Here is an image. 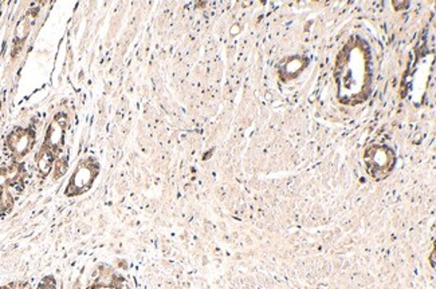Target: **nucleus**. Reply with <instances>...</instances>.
Here are the masks:
<instances>
[{"instance_id":"obj_1","label":"nucleus","mask_w":436,"mask_h":289,"mask_svg":"<svg viewBox=\"0 0 436 289\" xmlns=\"http://www.w3.org/2000/svg\"><path fill=\"white\" fill-rule=\"evenodd\" d=\"M365 168L368 174L375 180H382L390 176L395 168V153L387 146H373L364 154Z\"/></svg>"},{"instance_id":"obj_2","label":"nucleus","mask_w":436,"mask_h":289,"mask_svg":"<svg viewBox=\"0 0 436 289\" xmlns=\"http://www.w3.org/2000/svg\"><path fill=\"white\" fill-rule=\"evenodd\" d=\"M99 171V163L93 158L79 162L66 188V196H79L87 192L97 178Z\"/></svg>"},{"instance_id":"obj_3","label":"nucleus","mask_w":436,"mask_h":289,"mask_svg":"<svg viewBox=\"0 0 436 289\" xmlns=\"http://www.w3.org/2000/svg\"><path fill=\"white\" fill-rule=\"evenodd\" d=\"M35 145V133L30 128H15L7 138V148L14 157L22 158L27 156Z\"/></svg>"},{"instance_id":"obj_4","label":"nucleus","mask_w":436,"mask_h":289,"mask_svg":"<svg viewBox=\"0 0 436 289\" xmlns=\"http://www.w3.org/2000/svg\"><path fill=\"white\" fill-rule=\"evenodd\" d=\"M65 117L64 116H56L54 121L50 123L49 130L46 133L44 138V148L51 150L54 154H58L61 151V148L64 145L65 138Z\"/></svg>"},{"instance_id":"obj_5","label":"nucleus","mask_w":436,"mask_h":289,"mask_svg":"<svg viewBox=\"0 0 436 289\" xmlns=\"http://www.w3.org/2000/svg\"><path fill=\"white\" fill-rule=\"evenodd\" d=\"M55 156L56 154H54L51 150L44 148V146H42L41 151L36 154V157H35L36 168H38V171L42 176L50 174V171H51L53 166H54Z\"/></svg>"},{"instance_id":"obj_6","label":"nucleus","mask_w":436,"mask_h":289,"mask_svg":"<svg viewBox=\"0 0 436 289\" xmlns=\"http://www.w3.org/2000/svg\"><path fill=\"white\" fill-rule=\"evenodd\" d=\"M14 205V198L9 191L0 192V214L9 213Z\"/></svg>"},{"instance_id":"obj_7","label":"nucleus","mask_w":436,"mask_h":289,"mask_svg":"<svg viewBox=\"0 0 436 289\" xmlns=\"http://www.w3.org/2000/svg\"><path fill=\"white\" fill-rule=\"evenodd\" d=\"M67 171V160L66 158H58L54 162V178L58 180L59 177L65 176Z\"/></svg>"},{"instance_id":"obj_8","label":"nucleus","mask_w":436,"mask_h":289,"mask_svg":"<svg viewBox=\"0 0 436 289\" xmlns=\"http://www.w3.org/2000/svg\"><path fill=\"white\" fill-rule=\"evenodd\" d=\"M36 289H58L56 288V283H55V278L53 276H46V278L41 280V283L38 284V288Z\"/></svg>"},{"instance_id":"obj_9","label":"nucleus","mask_w":436,"mask_h":289,"mask_svg":"<svg viewBox=\"0 0 436 289\" xmlns=\"http://www.w3.org/2000/svg\"><path fill=\"white\" fill-rule=\"evenodd\" d=\"M0 289H31L30 288V285L27 284V283H21V281H18V283H11V284H9V285H4V287H0Z\"/></svg>"}]
</instances>
